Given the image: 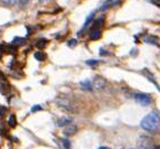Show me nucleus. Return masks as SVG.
<instances>
[{"label":"nucleus","mask_w":160,"mask_h":149,"mask_svg":"<svg viewBox=\"0 0 160 149\" xmlns=\"http://www.w3.org/2000/svg\"><path fill=\"white\" fill-rule=\"evenodd\" d=\"M154 5H156V6H158V7H160V0H150Z\"/></svg>","instance_id":"nucleus-22"},{"label":"nucleus","mask_w":160,"mask_h":149,"mask_svg":"<svg viewBox=\"0 0 160 149\" xmlns=\"http://www.w3.org/2000/svg\"><path fill=\"white\" fill-rule=\"evenodd\" d=\"M100 37H101V30L100 29H95L91 32V39H92V41H96V39H99Z\"/></svg>","instance_id":"nucleus-10"},{"label":"nucleus","mask_w":160,"mask_h":149,"mask_svg":"<svg viewBox=\"0 0 160 149\" xmlns=\"http://www.w3.org/2000/svg\"><path fill=\"white\" fill-rule=\"evenodd\" d=\"M140 126L145 131L156 132L160 126V116L157 112H150L141 120Z\"/></svg>","instance_id":"nucleus-1"},{"label":"nucleus","mask_w":160,"mask_h":149,"mask_svg":"<svg viewBox=\"0 0 160 149\" xmlns=\"http://www.w3.org/2000/svg\"><path fill=\"white\" fill-rule=\"evenodd\" d=\"M39 1H41V2H45V1H46V0H39Z\"/></svg>","instance_id":"nucleus-27"},{"label":"nucleus","mask_w":160,"mask_h":149,"mask_svg":"<svg viewBox=\"0 0 160 149\" xmlns=\"http://www.w3.org/2000/svg\"><path fill=\"white\" fill-rule=\"evenodd\" d=\"M94 15H95L94 12H91V15L86 18V21H85V24H84V27H86L87 25H89V24L92 23V20H93V18H94Z\"/></svg>","instance_id":"nucleus-16"},{"label":"nucleus","mask_w":160,"mask_h":149,"mask_svg":"<svg viewBox=\"0 0 160 149\" xmlns=\"http://www.w3.org/2000/svg\"><path fill=\"white\" fill-rule=\"evenodd\" d=\"M3 3H6V5H14V3H16V1L17 0H1Z\"/></svg>","instance_id":"nucleus-20"},{"label":"nucleus","mask_w":160,"mask_h":149,"mask_svg":"<svg viewBox=\"0 0 160 149\" xmlns=\"http://www.w3.org/2000/svg\"><path fill=\"white\" fill-rule=\"evenodd\" d=\"M63 143H64V147L66 149H70V147H71V142H70V140L68 139H64L63 140Z\"/></svg>","instance_id":"nucleus-19"},{"label":"nucleus","mask_w":160,"mask_h":149,"mask_svg":"<svg viewBox=\"0 0 160 149\" xmlns=\"http://www.w3.org/2000/svg\"><path fill=\"white\" fill-rule=\"evenodd\" d=\"M46 44H47V41H46V39H39V41L37 42L36 46H37L38 48H44Z\"/></svg>","instance_id":"nucleus-15"},{"label":"nucleus","mask_w":160,"mask_h":149,"mask_svg":"<svg viewBox=\"0 0 160 149\" xmlns=\"http://www.w3.org/2000/svg\"><path fill=\"white\" fill-rule=\"evenodd\" d=\"M8 125L9 127H11V128H15V127L17 126V120H16V117H15V114H11L8 119Z\"/></svg>","instance_id":"nucleus-11"},{"label":"nucleus","mask_w":160,"mask_h":149,"mask_svg":"<svg viewBox=\"0 0 160 149\" xmlns=\"http://www.w3.org/2000/svg\"><path fill=\"white\" fill-rule=\"evenodd\" d=\"M80 85H81V88H83L84 90H91L92 89V83H91V81H89V80H85V81H82L81 83H80Z\"/></svg>","instance_id":"nucleus-9"},{"label":"nucleus","mask_w":160,"mask_h":149,"mask_svg":"<svg viewBox=\"0 0 160 149\" xmlns=\"http://www.w3.org/2000/svg\"><path fill=\"white\" fill-rule=\"evenodd\" d=\"M57 104L59 105V107H62L63 109H66V110H70V111L75 112V111H74V110H75V108H74V105H73L72 102H71V101H68V100L58 99V100H57Z\"/></svg>","instance_id":"nucleus-5"},{"label":"nucleus","mask_w":160,"mask_h":149,"mask_svg":"<svg viewBox=\"0 0 160 149\" xmlns=\"http://www.w3.org/2000/svg\"><path fill=\"white\" fill-rule=\"evenodd\" d=\"M86 64L87 65H97L99 64V61H97V59H89V61H86Z\"/></svg>","instance_id":"nucleus-17"},{"label":"nucleus","mask_w":160,"mask_h":149,"mask_svg":"<svg viewBox=\"0 0 160 149\" xmlns=\"http://www.w3.org/2000/svg\"><path fill=\"white\" fill-rule=\"evenodd\" d=\"M134 100H136L140 105H143V107H147V105H149L151 103V98L145 93L134 94Z\"/></svg>","instance_id":"nucleus-3"},{"label":"nucleus","mask_w":160,"mask_h":149,"mask_svg":"<svg viewBox=\"0 0 160 149\" xmlns=\"http://www.w3.org/2000/svg\"><path fill=\"white\" fill-rule=\"evenodd\" d=\"M34 56H35V59H37V61H44L45 57H46V55H45L43 52H36L35 54H34Z\"/></svg>","instance_id":"nucleus-12"},{"label":"nucleus","mask_w":160,"mask_h":149,"mask_svg":"<svg viewBox=\"0 0 160 149\" xmlns=\"http://www.w3.org/2000/svg\"><path fill=\"white\" fill-rule=\"evenodd\" d=\"M112 2H113V0H106V1L104 2V5H103V6L101 7V10H105V9L110 8V7L112 6V5H113Z\"/></svg>","instance_id":"nucleus-13"},{"label":"nucleus","mask_w":160,"mask_h":149,"mask_svg":"<svg viewBox=\"0 0 160 149\" xmlns=\"http://www.w3.org/2000/svg\"><path fill=\"white\" fill-rule=\"evenodd\" d=\"M76 43H77V42H76V39H72V41L68 42V46L74 47V46H75V45H76Z\"/></svg>","instance_id":"nucleus-21"},{"label":"nucleus","mask_w":160,"mask_h":149,"mask_svg":"<svg viewBox=\"0 0 160 149\" xmlns=\"http://www.w3.org/2000/svg\"><path fill=\"white\" fill-rule=\"evenodd\" d=\"M25 39H24V38H21V37H16L14 39V42H12V43H14L15 45H23L24 43H25Z\"/></svg>","instance_id":"nucleus-14"},{"label":"nucleus","mask_w":160,"mask_h":149,"mask_svg":"<svg viewBox=\"0 0 160 149\" xmlns=\"http://www.w3.org/2000/svg\"><path fill=\"white\" fill-rule=\"evenodd\" d=\"M64 134L65 136H73V134H75L77 132V126L76 125H68V126L65 127L64 129Z\"/></svg>","instance_id":"nucleus-6"},{"label":"nucleus","mask_w":160,"mask_h":149,"mask_svg":"<svg viewBox=\"0 0 160 149\" xmlns=\"http://www.w3.org/2000/svg\"><path fill=\"white\" fill-rule=\"evenodd\" d=\"M29 1H30V0H19V2H20L21 5H27Z\"/></svg>","instance_id":"nucleus-24"},{"label":"nucleus","mask_w":160,"mask_h":149,"mask_svg":"<svg viewBox=\"0 0 160 149\" xmlns=\"http://www.w3.org/2000/svg\"><path fill=\"white\" fill-rule=\"evenodd\" d=\"M92 85L94 86L95 90H102V89H104L106 86V80L104 77H102V76H96Z\"/></svg>","instance_id":"nucleus-4"},{"label":"nucleus","mask_w":160,"mask_h":149,"mask_svg":"<svg viewBox=\"0 0 160 149\" xmlns=\"http://www.w3.org/2000/svg\"><path fill=\"white\" fill-rule=\"evenodd\" d=\"M43 108H41V105H35V107H32V112H37V111H41Z\"/></svg>","instance_id":"nucleus-18"},{"label":"nucleus","mask_w":160,"mask_h":149,"mask_svg":"<svg viewBox=\"0 0 160 149\" xmlns=\"http://www.w3.org/2000/svg\"><path fill=\"white\" fill-rule=\"evenodd\" d=\"M97 149H110V148H108V147H104V146H102V147H99Z\"/></svg>","instance_id":"nucleus-25"},{"label":"nucleus","mask_w":160,"mask_h":149,"mask_svg":"<svg viewBox=\"0 0 160 149\" xmlns=\"http://www.w3.org/2000/svg\"><path fill=\"white\" fill-rule=\"evenodd\" d=\"M154 149H160V146H154Z\"/></svg>","instance_id":"nucleus-26"},{"label":"nucleus","mask_w":160,"mask_h":149,"mask_svg":"<svg viewBox=\"0 0 160 149\" xmlns=\"http://www.w3.org/2000/svg\"><path fill=\"white\" fill-rule=\"evenodd\" d=\"M72 120L73 119L70 117H63V118H61V119L57 120V126L58 127H66L72 123Z\"/></svg>","instance_id":"nucleus-7"},{"label":"nucleus","mask_w":160,"mask_h":149,"mask_svg":"<svg viewBox=\"0 0 160 149\" xmlns=\"http://www.w3.org/2000/svg\"><path fill=\"white\" fill-rule=\"evenodd\" d=\"M0 91L2 94H7L9 92V84L5 81H1L0 82Z\"/></svg>","instance_id":"nucleus-8"},{"label":"nucleus","mask_w":160,"mask_h":149,"mask_svg":"<svg viewBox=\"0 0 160 149\" xmlns=\"http://www.w3.org/2000/svg\"><path fill=\"white\" fill-rule=\"evenodd\" d=\"M5 110H6V109L2 108V107H0V117H2L3 114H5Z\"/></svg>","instance_id":"nucleus-23"},{"label":"nucleus","mask_w":160,"mask_h":149,"mask_svg":"<svg viewBox=\"0 0 160 149\" xmlns=\"http://www.w3.org/2000/svg\"><path fill=\"white\" fill-rule=\"evenodd\" d=\"M154 142L149 136H140L138 139V149H154Z\"/></svg>","instance_id":"nucleus-2"}]
</instances>
